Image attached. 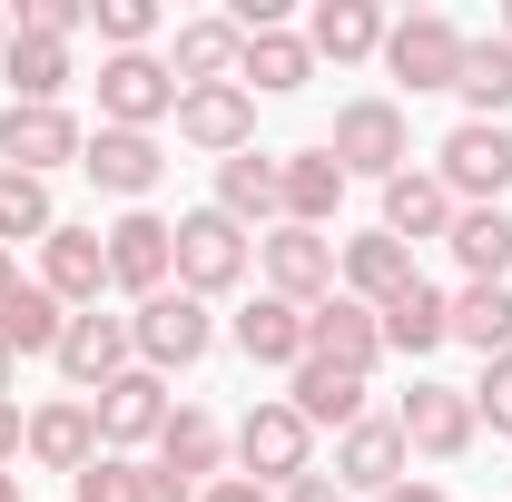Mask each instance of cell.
Returning <instances> with one entry per match:
<instances>
[{"mask_svg":"<svg viewBox=\"0 0 512 502\" xmlns=\"http://www.w3.org/2000/svg\"><path fill=\"white\" fill-rule=\"evenodd\" d=\"M384 20L375 0H316V20H306V50H316V69H355V60H384Z\"/></svg>","mask_w":512,"mask_h":502,"instance_id":"26","label":"cell"},{"mask_svg":"<svg viewBox=\"0 0 512 502\" xmlns=\"http://www.w3.org/2000/svg\"><path fill=\"white\" fill-rule=\"evenodd\" d=\"M453 266L463 286H512V207H453Z\"/></svg>","mask_w":512,"mask_h":502,"instance_id":"29","label":"cell"},{"mask_svg":"<svg viewBox=\"0 0 512 502\" xmlns=\"http://www.w3.org/2000/svg\"><path fill=\"white\" fill-rule=\"evenodd\" d=\"M10 30H20V20H10V10H0V60H10Z\"/></svg>","mask_w":512,"mask_h":502,"instance_id":"48","label":"cell"},{"mask_svg":"<svg viewBox=\"0 0 512 502\" xmlns=\"http://www.w3.org/2000/svg\"><path fill=\"white\" fill-rule=\"evenodd\" d=\"M434 178H444L453 207H503V188H512V128L503 119H453L444 148H434Z\"/></svg>","mask_w":512,"mask_h":502,"instance_id":"5","label":"cell"},{"mask_svg":"<svg viewBox=\"0 0 512 502\" xmlns=\"http://www.w3.org/2000/svg\"><path fill=\"white\" fill-rule=\"evenodd\" d=\"M89 30H99V50L119 60V50H158L168 10H158V0H99V10H89Z\"/></svg>","mask_w":512,"mask_h":502,"instance_id":"37","label":"cell"},{"mask_svg":"<svg viewBox=\"0 0 512 502\" xmlns=\"http://www.w3.org/2000/svg\"><path fill=\"white\" fill-rule=\"evenodd\" d=\"M60 227V207H50V178H20V168H0V247H40Z\"/></svg>","mask_w":512,"mask_h":502,"instance_id":"36","label":"cell"},{"mask_svg":"<svg viewBox=\"0 0 512 502\" xmlns=\"http://www.w3.org/2000/svg\"><path fill=\"white\" fill-rule=\"evenodd\" d=\"M384 237H404V247H424V237H453V197L434 168H404V178H384Z\"/></svg>","mask_w":512,"mask_h":502,"instance_id":"30","label":"cell"},{"mask_svg":"<svg viewBox=\"0 0 512 502\" xmlns=\"http://www.w3.org/2000/svg\"><path fill=\"white\" fill-rule=\"evenodd\" d=\"M128 345H138V365H148V375H188V365L217 355V315L197 306L188 286H168V296L128 306Z\"/></svg>","mask_w":512,"mask_h":502,"instance_id":"3","label":"cell"},{"mask_svg":"<svg viewBox=\"0 0 512 502\" xmlns=\"http://www.w3.org/2000/svg\"><path fill=\"white\" fill-rule=\"evenodd\" d=\"M276 188H286V227H316V237H335V217H345V168L325 158V148H286L276 158Z\"/></svg>","mask_w":512,"mask_h":502,"instance_id":"24","label":"cell"},{"mask_svg":"<svg viewBox=\"0 0 512 502\" xmlns=\"http://www.w3.org/2000/svg\"><path fill=\"white\" fill-rule=\"evenodd\" d=\"M404 473H414V443H404L394 414H355V424L335 434V483H345L355 502H384Z\"/></svg>","mask_w":512,"mask_h":502,"instance_id":"13","label":"cell"},{"mask_svg":"<svg viewBox=\"0 0 512 502\" xmlns=\"http://www.w3.org/2000/svg\"><path fill=\"white\" fill-rule=\"evenodd\" d=\"M503 40H512V10H503Z\"/></svg>","mask_w":512,"mask_h":502,"instance_id":"50","label":"cell"},{"mask_svg":"<svg viewBox=\"0 0 512 502\" xmlns=\"http://www.w3.org/2000/svg\"><path fill=\"white\" fill-rule=\"evenodd\" d=\"M178 148H197V158H247L256 148V99L237 89V79H217V89H178Z\"/></svg>","mask_w":512,"mask_h":502,"instance_id":"15","label":"cell"},{"mask_svg":"<svg viewBox=\"0 0 512 502\" xmlns=\"http://www.w3.org/2000/svg\"><path fill=\"white\" fill-rule=\"evenodd\" d=\"M10 375H20V365H10V345H0V394H10Z\"/></svg>","mask_w":512,"mask_h":502,"instance_id":"49","label":"cell"},{"mask_svg":"<svg viewBox=\"0 0 512 502\" xmlns=\"http://www.w3.org/2000/svg\"><path fill=\"white\" fill-rule=\"evenodd\" d=\"M178 119V79L158 50H119V60H99V128H158Z\"/></svg>","mask_w":512,"mask_h":502,"instance_id":"9","label":"cell"},{"mask_svg":"<svg viewBox=\"0 0 512 502\" xmlns=\"http://www.w3.org/2000/svg\"><path fill=\"white\" fill-rule=\"evenodd\" d=\"M463 20L453 10H404L394 30H384V69H394V89H414V99H434V89H453L463 79Z\"/></svg>","mask_w":512,"mask_h":502,"instance_id":"6","label":"cell"},{"mask_svg":"<svg viewBox=\"0 0 512 502\" xmlns=\"http://www.w3.org/2000/svg\"><path fill=\"white\" fill-rule=\"evenodd\" d=\"M20 434H30V404L0 394V473H20Z\"/></svg>","mask_w":512,"mask_h":502,"instance_id":"41","label":"cell"},{"mask_svg":"<svg viewBox=\"0 0 512 502\" xmlns=\"http://www.w3.org/2000/svg\"><path fill=\"white\" fill-rule=\"evenodd\" d=\"M0 79H10V99H20V109H69V79H79V60H69V40H30V30H10V60H0Z\"/></svg>","mask_w":512,"mask_h":502,"instance_id":"28","label":"cell"},{"mask_svg":"<svg viewBox=\"0 0 512 502\" xmlns=\"http://www.w3.org/2000/svg\"><path fill=\"white\" fill-rule=\"evenodd\" d=\"M50 365H60V384L69 394H99V384H119L128 365H138V345H128V315H69L60 325V355H50Z\"/></svg>","mask_w":512,"mask_h":502,"instance_id":"17","label":"cell"},{"mask_svg":"<svg viewBox=\"0 0 512 502\" xmlns=\"http://www.w3.org/2000/svg\"><path fill=\"white\" fill-rule=\"evenodd\" d=\"M197 502H276V493H266V483H247V473H217Z\"/></svg>","mask_w":512,"mask_h":502,"instance_id":"43","label":"cell"},{"mask_svg":"<svg viewBox=\"0 0 512 502\" xmlns=\"http://www.w3.org/2000/svg\"><path fill=\"white\" fill-rule=\"evenodd\" d=\"M20 286H30V276H20V256L0 247V306H10V296H20Z\"/></svg>","mask_w":512,"mask_h":502,"instance_id":"46","label":"cell"},{"mask_svg":"<svg viewBox=\"0 0 512 502\" xmlns=\"http://www.w3.org/2000/svg\"><path fill=\"white\" fill-rule=\"evenodd\" d=\"M256 276V237L237 217H217V207H188L178 217V286H188L197 306H217V296H237Z\"/></svg>","mask_w":512,"mask_h":502,"instance_id":"2","label":"cell"},{"mask_svg":"<svg viewBox=\"0 0 512 502\" xmlns=\"http://www.w3.org/2000/svg\"><path fill=\"white\" fill-rule=\"evenodd\" d=\"M40 286H50L69 315H89L99 296H109V237H99V227H69V217H60V227L40 237Z\"/></svg>","mask_w":512,"mask_h":502,"instance_id":"18","label":"cell"},{"mask_svg":"<svg viewBox=\"0 0 512 502\" xmlns=\"http://www.w3.org/2000/svg\"><path fill=\"white\" fill-rule=\"evenodd\" d=\"M89 414H99V453H128V463H138L148 443L168 434V414H178V404H168V375L128 365L119 384H99V394H89Z\"/></svg>","mask_w":512,"mask_h":502,"instance_id":"10","label":"cell"},{"mask_svg":"<svg viewBox=\"0 0 512 502\" xmlns=\"http://www.w3.org/2000/svg\"><path fill=\"white\" fill-rule=\"evenodd\" d=\"M414 276H424V266H414V247H404V237H384V227H365V237H335V286H345L355 306H394Z\"/></svg>","mask_w":512,"mask_h":502,"instance_id":"20","label":"cell"},{"mask_svg":"<svg viewBox=\"0 0 512 502\" xmlns=\"http://www.w3.org/2000/svg\"><path fill=\"white\" fill-rule=\"evenodd\" d=\"M20 463L30 473H89L99 463V414H89V394H50V404H30V434H20Z\"/></svg>","mask_w":512,"mask_h":502,"instance_id":"14","label":"cell"},{"mask_svg":"<svg viewBox=\"0 0 512 502\" xmlns=\"http://www.w3.org/2000/svg\"><path fill=\"white\" fill-rule=\"evenodd\" d=\"M384 315V355H404V365H424V355H444L453 345V296L434 286V276H414L394 306H375Z\"/></svg>","mask_w":512,"mask_h":502,"instance_id":"25","label":"cell"},{"mask_svg":"<svg viewBox=\"0 0 512 502\" xmlns=\"http://www.w3.org/2000/svg\"><path fill=\"white\" fill-rule=\"evenodd\" d=\"M217 217H237V227H286V188H276V158L247 148V158H217V197H207Z\"/></svg>","mask_w":512,"mask_h":502,"instance_id":"27","label":"cell"},{"mask_svg":"<svg viewBox=\"0 0 512 502\" xmlns=\"http://www.w3.org/2000/svg\"><path fill=\"white\" fill-rule=\"evenodd\" d=\"M276 502H355V493H345L335 473H306V483H286V493H276Z\"/></svg>","mask_w":512,"mask_h":502,"instance_id":"44","label":"cell"},{"mask_svg":"<svg viewBox=\"0 0 512 502\" xmlns=\"http://www.w3.org/2000/svg\"><path fill=\"white\" fill-rule=\"evenodd\" d=\"M227 335H237V355L266 365V375H296V365H306V306H286V296H266V286L227 315Z\"/></svg>","mask_w":512,"mask_h":502,"instance_id":"22","label":"cell"},{"mask_svg":"<svg viewBox=\"0 0 512 502\" xmlns=\"http://www.w3.org/2000/svg\"><path fill=\"white\" fill-rule=\"evenodd\" d=\"M138 502H197V483H178V473H158V463H138Z\"/></svg>","mask_w":512,"mask_h":502,"instance_id":"42","label":"cell"},{"mask_svg":"<svg viewBox=\"0 0 512 502\" xmlns=\"http://www.w3.org/2000/svg\"><path fill=\"white\" fill-rule=\"evenodd\" d=\"M99 237H109V286H119L128 306H148V296L178 286V217L119 207V227H99Z\"/></svg>","mask_w":512,"mask_h":502,"instance_id":"7","label":"cell"},{"mask_svg":"<svg viewBox=\"0 0 512 502\" xmlns=\"http://www.w3.org/2000/svg\"><path fill=\"white\" fill-rule=\"evenodd\" d=\"M316 79V50H306V30H256L247 60H237V89L247 99H296Z\"/></svg>","mask_w":512,"mask_h":502,"instance_id":"31","label":"cell"},{"mask_svg":"<svg viewBox=\"0 0 512 502\" xmlns=\"http://www.w3.org/2000/svg\"><path fill=\"white\" fill-rule=\"evenodd\" d=\"M227 443H237V473L266 483V493H286V483H306V473H316V424H306L286 394H256L247 414L227 424Z\"/></svg>","mask_w":512,"mask_h":502,"instance_id":"1","label":"cell"},{"mask_svg":"<svg viewBox=\"0 0 512 502\" xmlns=\"http://www.w3.org/2000/svg\"><path fill=\"white\" fill-rule=\"evenodd\" d=\"M394 424H404V443H414V463H463V453L483 443V424H473V394H463V384H434V375L404 384Z\"/></svg>","mask_w":512,"mask_h":502,"instance_id":"8","label":"cell"},{"mask_svg":"<svg viewBox=\"0 0 512 502\" xmlns=\"http://www.w3.org/2000/svg\"><path fill=\"white\" fill-rule=\"evenodd\" d=\"M79 178H89L99 197H119V207H148V197H158V178H168V148H158L148 128H89Z\"/></svg>","mask_w":512,"mask_h":502,"instance_id":"11","label":"cell"},{"mask_svg":"<svg viewBox=\"0 0 512 502\" xmlns=\"http://www.w3.org/2000/svg\"><path fill=\"white\" fill-rule=\"evenodd\" d=\"M256 276H266V296L316 315L335 296V237H316V227H266L256 237Z\"/></svg>","mask_w":512,"mask_h":502,"instance_id":"12","label":"cell"},{"mask_svg":"<svg viewBox=\"0 0 512 502\" xmlns=\"http://www.w3.org/2000/svg\"><path fill=\"white\" fill-rule=\"evenodd\" d=\"M473 424L512 443V355H493V365H483V384H473Z\"/></svg>","mask_w":512,"mask_h":502,"instance_id":"39","label":"cell"},{"mask_svg":"<svg viewBox=\"0 0 512 502\" xmlns=\"http://www.w3.org/2000/svg\"><path fill=\"white\" fill-rule=\"evenodd\" d=\"M325 158L345 168V178H404L414 168V128H404V109L394 99H345L335 109V128H325Z\"/></svg>","mask_w":512,"mask_h":502,"instance_id":"4","label":"cell"},{"mask_svg":"<svg viewBox=\"0 0 512 502\" xmlns=\"http://www.w3.org/2000/svg\"><path fill=\"white\" fill-rule=\"evenodd\" d=\"M158 60H168L178 89H217V79H237V60H247V30H237L227 10H197V20L168 30V50H158Z\"/></svg>","mask_w":512,"mask_h":502,"instance_id":"19","label":"cell"},{"mask_svg":"<svg viewBox=\"0 0 512 502\" xmlns=\"http://www.w3.org/2000/svg\"><path fill=\"white\" fill-rule=\"evenodd\" d=\"M79 148H89V128L79 109H0V168H20V178H50V168H79Z\"/></svg>","mask_w":512,"mask_h":502,"instance_id":"16","label":"cell"},{"mask_svg":"<svg viewBox=\"0 0 512 502\" xmlns=\"http://www.w3.org/2000/svg\"><path fill=\"white\" fill-rule=\"evenodd\" d=\"M69 502H138V463H128V453H99V463L69 483Z\"/></svg>","mask_w":512,"mask_h":502,"instance_id":"38","label":"cell"},{"mask_svg":"<svg viewBox=\"0 0 512 502\" xmlns=\"http://www.w3.org/2000/svg\"><path fill=\"white\" fill-rule=\"evenodd\" d=\"M453 345H473L483 365L512 355V286H453Z\"/></svg>","mask_w":512,"mask_h":502,"instance_id":"35","label":"cell"},{"mask_svg":"<svg viewBox=\"0 0 512 502\" xmlns=\"http://www.w3.org/2000/svg\"><path fill=\"white\" fill-rule=\"evenodd\" d=\"M60 325H69V306L30 276V286L0 306V345H10V365H20V355H60Z\"/></svg>","mask_w":512,"mask_h":502,"instance_id":"34","label":"cell"},{"mask_svg":"<svg viewBox=\"0 0 512 502\" xmlns=\"http://www.w3.org/2000/svg\"><path fill=\"white\" fill-rule=\"evenodd\" d=\"M453 99H463V119H503V109H512V40H503V30L463 40V79H453Z\"/></svg>","mask_w":512,"mask_h":502,"instance_id":"33","label":"cell"},{"mask_svg":"<svg viewBox=\"0 0 512 502\" xmlns=\"http://www.w3.org/2000/svg\"><path fill=\"white\" fill-rule=\"evenodd\" d=\"M384 502H453V493H444V483H434V473H404V483H394V493H384Z\"/></svg>","mask_w":512,"mask_h":502,"instance_id":"45","label":"cell"},{"mask_svg":"<svg viewBox=\"0 0 512 502\" xmlns=\"http://www.w3.org/2000/svg\"><path fill=\"white\" fill-rule=\"evenodd\" d=\"M148 463H158V473H178V483H197V493H207V483H217V473L237 463V443H227V424H217L207 404H178V414H168V434L148 443Z\"/></svg>","mask_w":512,"mask_h":502,"instance_id":"23","label":"cell"},{"mask_svg":"<svg viewBox=\"0 0 512 502\" xmlns=\"http://www.w3.org/2000/svg\"><path fill=\"white\" fill-rule=\"evenodd\" d=\"M20 30L30 40H79L89 30V0H20Z\"/></svg>","mask_w":512,"mask_h":502,"instance_id":"40","label":"cell"},{"mask_svg":"<svg viewBox=\"0 0 512 502\" xmlns=\"http://www.w3.org/2000/svg\"><path fill=\"white\" fill-rule=\"evenodd\" d=\"M0 502H30V473H0Z\"/></svg>","mask_w":512,"mask_h":502,"instance_id":"47","label":"cell"},{"mask_svg":"<svg viewBox=\"0 0 512 502\" xmlns=\"http://www.w3.org/2000/svg\"><path fill=\"white\" fill-rule=\"evenodd\" d=\"M306 355H325V365H345V375L375 384V365H384V315H375V306H355V296L335 286V296L306 315Z\"/></svg>","mask_w":512,"mask_h":502,"instance_id":"21","label":"cell"},{"mask_svg":"<svg viewBox=\"0 0 512 502\" xmlns=\"http://www.w3.org/2000/svg\"><path fill=\"white\" fill-rule=\"evenodd\" d=\"M286 404H296V414H306L316 434H325V424L345 434L355 414H375V404H365V375H345V365H325V355H306V365L286 375Z\"/></svg>","mask_w":512,"mask_h":502,"instance_id":"32","label":"cell"}]
</instances>
